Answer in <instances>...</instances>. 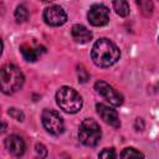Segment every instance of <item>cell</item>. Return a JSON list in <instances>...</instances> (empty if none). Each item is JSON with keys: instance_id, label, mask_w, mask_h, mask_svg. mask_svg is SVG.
I'll list each match as a JSON object with an SVG mask.
<instances>
[{"instance_id": "52a82bcc", "label": "cell", "mask_w": 159, "mask_h": 159, "mask_svg": "<svg viewBox=\"0 0 159 159\" xmlns=\"http://www.w3.org/2000/svg\"><path fill=\"white\" fill-rule=\"evenodd\" d=\"M87 19L93 26H103L109 21V10L102 4H94L89 7Z\"/></svg>"}, {"instance_id": "8fae6325", "label": "cell", "mask_w": 159, "mask_h": 159, "mask_svg": "<svg viewBox=\"0 0 159 159\" xmlns=\"http://www.w3.org/2000/svg\"><path fill=\"white\" fill-rule=\"evenodd\" d=\"M71 35L78 43H87L92 40V32L83 25H73L71 29Z\"/></svg>"}, {"instance_id": "ffe728a7", "label": "cell", "mask_w": 159, "mask_h": 159, "mask_svg": "<svg viewBox=\"0 0 159 159\" xmlns=\"http://www.w3.org/2000/svg\"><path fill=\"white\" fill-rule=\"evenodd\" d=\"M138 5L140 6V9L143 10V12L147 11V14H152V10H153V4L150 1H138Z\"/></svg>"}, {"instance_id": "44dd1931", "label": "cell", "mask_w": 159, "mask_h": 159, "mask_svg": "<svg viewBox=\"0 0 159 159\" xmlns=\"http://www.w3.org/2000/svg\"><path fill=\"white\" fill-rule=\"evenodd\" d=\"M158 40H159V39H158Z\"/></svg>"}, {"instance_id": "8992f818", "label": "cell", "mask_w": 159, "mask_h": 159, "mask_svg": "<svg viewBox=\"0 0 159 159\" xmlns=\"http://www.w3.org/2000/svg\"><path fill=\"white\" fill-rule=\"evenodd\" d=\"M94 88L97 91V93H99L106 101H108L112 106L114 107H119L123 103V97L119 92H117L112 86H109L107 82L104 81H98L94 84Z\"/></svg>"}, {"instance_id": "7a4b0ae2", "label": "cell", "mask_w": 159, "mask_h": 159, "mask_svg": "<svg viewBox=\"0 0 159 159\" xmlns=\"http://www.w3.org/2000/svg\"><path fill=\"white\" fill-rule=\"evenodd\" d=\"M24 81H25L24 73L17 66L12 63H7L2 66L0 71V82H1V91L5 94H12L17 92L22 87Z\"/></svg>"}, {"instance_id": "7c38bea8", "label": "cell", "mask_w": 159, "mask_h": 159, "mask_svg": "<svg viewBox=\"0 0 159 159\" xmlns=\"http://www.w3.org/2000/svg\"><path fill=\"white\" fill-rule=\"evenodd\" d=\"M20 51H21L22 57H24L26 61H29V62H35V61L39 58V55H40V47L34 48L32 46H30V45H27V43L21 45Z\"/></svg>"}, {"instance_id": "9c48e42d", "label": "cell", "mask_w": 159, "mask_h": 159, "mask_svg": "<svg viewBox=\"0 0 159 159\" xmlns=\"http://www.w3.org/2000/svg\"><path fill=\"white\" fill-rule=\"evenodd\" d=\"M96 109H97L98 116L103 119V122H106L107 124H109L114 128H119L120 120H119V117H118V113L116 109H113L109 106L103 104V103H97Z\"/></svg>"}, {"instance_id": "5bb4252c", "label": "cell", "mask_w": 159, "mask_h": 159, "mask_svg": "<svg viewBox=\"0 0 159 159\" xmlns=\"http://www.w3.org/2000/svg\"><path fill=\"white\" fill-rule=\"evenodd\" d=\"M120 159H143V154L134 148H124L120 153Z\"/></svg>"}, {"instance_id": "3957f363", "label": "cell", "mask_w": 159, "mask_h": 159, "mask_svg": "<svg viewBox=\"0 0 159 159\" xmlns=\"http://www.w3.org/2000/svg\"><path fill=\"white\" fill-rule=\"evenodd\" d=\"M56 102L58 107L67 113H77L82 108V98L76 89L63 86L56 93Z\"/></svg>"}, {"instance_id": "e0dca14e", "label": "cell", "mask_w": 159, "mask_h": 159, "mask_svg": "<svg viewBox=\"0 0 159 159\" xmlns=\"http://www.w3.org/2000/svg\"><path fill=\"white\" fill-rule=\"evenodd\" d=\"M35 155L36 159H45L47 155V149L45 148L43 144H36L35 147Z\"/></svg>"}, {"instance_id": "6da1fadb", "label": "cell", "mask_w": 159, "mask_h": 159, "mask_svg": "<svg viewBox=\"0 0 159 159\" xmlns=\"http://www.w3.org/2000/svg\"><path fill=\"white\" fill-rule=\"evenodd\" d=\"M91 56L94 65L99 67H109L119 60L120 52L116 43H113L111 40L99 39L94 42Z\"/></svg>"}, {"instance_id": "9a60e30c", "label": "cell", "mask_w": 159, "mask_h": 159, "mask_svg": "<svg viewBox=\"0 0 159 159\" xmlns=\"http://www.w3.org/2000/svg\"><path fill=\"white\" fill-rule=\"evenodd\" d=\"M27 17H29V11H27V9H26L24 5L17 6L16 10H15V20H16L17 22H24V21L27 20Z\"/></svg>"}, {"instance_id": "4fadbf2b", "label": "cell", "mask_w": 159, "mask_h": 159, "mask_svg": "<svg viewBox=\"0 0 159 159\" xmlns=\"http://www.w3.org/2000/svg\"><path fill=\"white\" fill-rule=\"evenodd\" d=\"M113 9L119 16H127L129 14V4L124 0L113 1Z\"/></svg>"}, {"instance_id": "ac0fdd59", "label": "cell", "mask_w": 159, "mask_h": 159, "mask_svg": "<svg viewBox=\"0 0 159 159\" xmlns=\"http://www.w3.org/2000/svg\"><path fill=\"white\" fill-rule=\"evenodd\" d=\"M77 75H78V81L80 82H86L88 80V77H89L83 66H78L77 67Z\"/></svg>"}, {"instance_id": "277c9868", "label": "cell", "mask_w": 159, "mask_h": 159, "mask_svg": "<svg viewBox=\"0 0 159 159\" xmlns=\"http://www.w3.org/2000/svg\"><path fill=\"white\" fill-rule=\"evenodd\" d=\"M102 137V132L99 124L93 119H84L78 129V138L81 143L87 147H94L99 143Z\"/></svg>"}, {"instance_id": "d6986e66", "label": "cell", "mask_w": 159, "mask_h": 159, "mask_svg": "<svg viewBox=\"0 0 159 159\" xmlns=\"http://www.w3.org/2000/svg\"><path fill=\"white\" fill-rule=\"evenodd\" d=\"M14 119H16V120H24V113L20 111V109H16V108H10L9 109V112H7Z\"/></svg>"}, {"instance_id": "2e32d148", "label": "cell", "mask_w": 159, "mask_h": 159, "mask_svg": "<svg viewBox=\"0 0 159 159\" xmlns=\"http://www.w3.org/2000/svg\"><path fill=\"white\" fill-rule=\"evenodd\" d=\"M98 159H116V150L113 148H104L98 154Z\"/></svg>"}, {"instance_id": "30bf717a", "label": "cell", "mask_w": 159, "mask_h": 159, "mask_svg": "<svg viewBox=\"0 0 159 159\" xmlns=\"http://www.w3.org/2000/svg\"><path fill=\"white\" fill-rule=\"evenodd\" d=\"M5 147H6L7 152L11 155L16 157V158L22 157L24 153H25V142H24V139L19 135H15V134H12V135H10L5 139Z\"/></svg>"}, {"instance_id": "ba28073f", "label": "cell", "mask_w": 159, "mask_h": 159, "mask_svg": "<svg viewBox=\"0 0 159 159\" xmlns=\"http://www.w3.org/2000/svg\"><path fill=\"white\" fill-rule=\"evenodd\" d=\"M43 20L50 26H61L67 21V15L61 6L51 5L43 11Z\"/></svg>"}, {"instance_id": "5b68a950", "label": "cell", "mask_w": 159, "mask_h": 159, "mask_svg": "<svg viewBox=\"0 0 159 159\" xmlns=\"http://www.w3.org/2000/svg\"><path fill=\"white\" fill-rule=\"evenodd\" d=\"M45 129L52 135H60L63 133L65 124L61 116L53 109H45L41 116Z\"/></svg>"}]
</instances>
